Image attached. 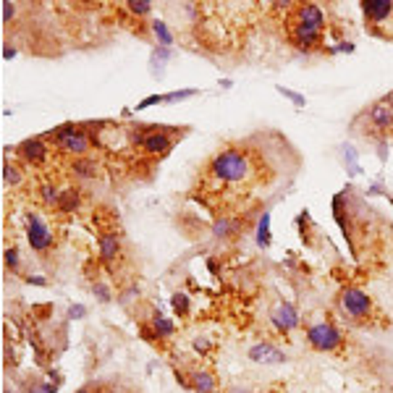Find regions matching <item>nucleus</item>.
Here are the masks:
<instances>
[{
  "label": "nucleus",
  "instance_id": "79ce46f5",
  "mask_svg": "<svg viewBox=\"0 0 393 393\" xmlns=\"http://www.w3.org/2000/svg\"><path fill=\"white\" fill-rule=\"evenodd\" d=\"M77 393H92V391H89V388H79Z\"/></svg>",
  "mask_w": 393,
  "mask_h": 393
},
{
  "label": "nucleus",
  "instance_id": "9d476101",
  "mask_svg": "<svg viewBox=\"0 0 393 393\" xmlns=\"http://www.w3.org/2000/svg\"><path fill=\"white\" fill-rule=\"evenodd\" d=\"M364 118L370 121V126L380 134H388L393 129V102L388 98L372 102L370 110L364 113Z\"/></svg>",
  "mask_w": 393,
  "mask_h": 393
},
{
  "label": "nucleus",
  "instance_id": "dca6fc26",
  "mask_svg": "<svg viewBox=\"0 0 393 393\" xmlns=\"http://www.w3.org/2000/svg\"><path fill=\"white\" fill-rule=\"evenodd\" d=\"M239 233V220L231 218V215H220L215 223H213V236L220 241L231 239V236H236Z\"/></svg>",
  "mask_w": 393,
  "mask_h": 393
},
{
  "label": "nucleus",
  "instance_id": "4c0bfd02",
  "mask_svg": "<svg viewBox=\"0 0 393 393\" xmlns=\"http://www.w3.org/2000/svg\"><path fill=\"white\" fill-rule=\"evenodd\" d=\"M24 281L29 286H47V278H43V275H26Z\"/></svg>",
  "mask_w": 393,
  "mask_h": 393
},
{
  "label": "nucleus",
  "instance_id": "ea45409f",
  "mask_svg": "<svg viewBox=\"0 0 393 393\" xmlns=\"http://www.w3.org/2000/svg\"><path fill=\"white\" fill-rule=\"evenodd\" d=\"M220 87H223V89H231V87H233V82H231V79H220Z\"/></svg>",
  "mask_w": 393,
  "mask_h": 393
},
{
  "label": "nucleus",
  "instance_id": "aec40b11",
  "mask_svg": "<svg viewBox=\"0 0 393 393\" xmlns=\"http://www.w3.org/2000/svg\"><path fill=\"white\" fill-rule=\"evenodd\" d=\"M254 241H257V247H260V249H268V247H270V241H273V236H270V213H268V210H265V213L260 215V220H257Z\"/></svg>",
  "mask_w": 393,
  "mask_h": 393
},
{
  "label": "nucleus",
  "instance_id": "5701e85b",
  "mask_svg": "<svg viewBox=\"0 0 393 393\" xmlns=\"http://www.w3.org/2000/svg\"><path fill=\"white\" fill-rule=\"evenodd\" d=\"M3 181H6V184H8V186H19V184H22V181H24L22 168L6 160V165H3Z\"/></svg>",
  "mask_w": 393,
  "mask_h": 393
},
{
  "label": "nucleus",
  "instance_id": "2eb2a0df",
  "mask_svg": "<svg viewBox=\"0 0 393 393\" xmlns=\"http://www.w3.org/2000/svg\"><path fill=\"white\" fill-rule=\"evenodd\" d=\"M147 323H150V325H153L155 333L160 336V341L174 339V333H176V323H174V320H171V317H165L163 312H153Z\"/></svg>",
  "mask_w": 393,
  "mask_h": 393
},
{
  "label": "nucleus",
  "instance_id": "1a4fd4ad",
  "mask_svg": "<svg viewBox=\"0 0 393 393\" xmlns=\"http://www.w3.org/2000/svg\"><path fill=\"white\" fill-rule=\"evenodd\" d=\"M270 323H273V328L278 333L288 336L291 330H296V328L302 325V317H299V309L291 302H278L270 309Z\"/></svg>",
  "mask_w": 393,
  "mask_h": 393
},
{
  "label": "nucleus",
  "instance_id": "bb28decb",
  "mask_svg": "<svg viewBox=\"0 0 393 393\" xmlns=\"http://www.w3.org/2000/svg\"><path fill=\"white\" fill-rule=\"evenodd\" d=\"M192 349H194L199 357H208L210 351H213V341H210L208 336H194V339H192Z\"/></svg>",
  "mask_w": 393,
  "mask_h": 393
},
{
  "label": "nucleus",
  "instance_id": "20e7f679",
  "mask_svg": "<svg viewBox=\"0 0 393 393\" xmlns=\"http://www.w3.org/2000/svg\"><path fill=\"white\" fill-rule=\"evenodd\" d=\"M50 137H53L55 147L63 155H71L74 160H77V157H87L89 150H92V137H89V131L84 129V126H79V123L58 126Z\"/></svg>",
  "mask_w": 393,
  "mask_h": 393
},
{
  "label": "nucleus",
  "instance_id": "b1692460",
  "mask_svg": "<svg viewBox=\"0 0 393 393\" xmlns=\"http://www.w3.org/2000/svg\"><path fill=\"white\" fill-rule=\"evenodd\" d=\"M126 11L131 16H137V19H142V16H150L153 13V3H147V0H129L126 3Z\"/></svg>",
  "mask_w": 393,
  "mask_h": 393
},
{
  "label": "nucleus",
  "instance_id": "a878e982",
  "mask_svg": "<svg viewBox=\"0 0 393 393\" xmlns=\"http://www.w3.org/2000/svg\"><path fill=\"white\" fill-rule=\"evenodd\" d=\"M3 260H6V268L11 270V273H19L22 270V254L16 247H8V249L3 252Z\"/></svg>",
  "mask_w": 393,
  "mask_h": 393
},
{
  "label": "nucleus",
  "instance_id": "72a5a7b5",
  "mask_svg": "<svg viewBox=\"0 0 393 393\" xmlns=\"http://www.w3.org/2000/svg\"><path fill=\"white\" fill-rule=\"evenodd\" d=\"M357 47H354V43H339V45H330V47H325L328 55H339V53H354Z\"/></svg>",
  "mask_w": 393,
  "mask_h": 393
},
{
  "label": "nucleus",
  "instance_id": "423d86ee",
  "mask_svg": "<svg viewBox=\"0 0 393 393\" xmlns=\"http://www.w3.org/2000/svg\"><path fill=\"white\" fill-rule=\"evenodd\" d=\"M305 339L315 351L333 354V351L341 349V344H344V333H341L339 328L333 325L330 320H315V323H309V325H307Z\"/></svg>",
  "mask_w": 393,
  "mask_h": 393
},
{
  "label": "nucleus",
  "instance_id": "a211bd4d",
  "mask_svg": "<svg viewBox=\"0 0 393 393\" xmlns=\"http://www.w3.org/2000/svg\"><path fill=\"white\" fill-rule=\"evenodd\" d=\"M82 208V186H66L63 194H61V213H77Z\"/></svg>",
  "mask_w": 393,
  "mask_h": 393
},
{
  "label": "nucleus",
  "instance_id": "37998d69",
  "mask_svg": "<svg viewBox=\"0 0 393 393\" xmlns=\"http://www.w3.org/2000/svg\"><path fill=\"white\" fill-rule=\"evenodd\" d=\"M6 393H13V391H6Z\"/></svg>",
  "mask_w": 393,
  "mask_h": 393
},
{
  "label": "nucleus",
  "instance_id": "4be33fe9",
  "mask_svg": "<svg viewBox=\"0 0 393 393\" xmlns=\"http://www.w3.org/2000/svg\"><path fill=\"white\" fill-rule=\"evenodd\" d=\"M171 307H174V312L178 317H186L192 312V296L186 294V291H176V294L171 296Z\"/></svg>",
  "mask_w": 393,
  "mask_h": 393
},
{
  "label": "nucleus",
  "instance_id": "39448f33",
  "mask_svg": "<svg viewBox=\"0 0 393 393\" xmlns=\"http://www.w3.org/2000/svg\"><path fill=\"white\" fill-rule=\"evenodd\" d=\"M131 139L153 157H163L174 150V139L165 126H131Z\"/></svg>",
  "mask_w": 393,
  "mask_h": 393
},
{
  "label": "nucleus",
  "instance_id": "a19ab883",
  "mask_svg": "<svg viewBox=\"0 0 393 393\" xmlns=\"http://www.w3.org/2000/svg\"><path fill=\"white\" fill-rule=\"evenodd\" d=\"M229 393H252L249 388H239V385H236V388H231Z\"/></svg>",
  "mask_w": 393,
  "mask_h": 393
},
{
  "label": "nucleus",
  "instance_id": "f704fd0d",
  "mask_svg": "<svg viewBox=\"0 0 393 393\" xmlns=\"http://www.w3.org/2000/svg\"><path fill=\"white\" fill-rule=\"evenodd\" d=\"M13 16H16V3L6 0V3H3V24H8Z\"/></svg>",
  "mask_w": 393,
  "mask_h": 393
},
{
  "label": "nucleus",
  "instance_id": "6e6552de",
  "mask_svg": "<svg viewBox=\"0 0 393 393\" xmlns=\"http://www.w3.org/2000/svg\"><path fill=\"white\" fill-rule=\"evenodd\" d=\"M26 241H29V247H32L34 252H40V254L53 249L55 233L40 213H26Z\"/></svg>",
  "mask_w": 393,
  "mask_h": 393
},
{
  "label": "nucleus",
  "instance_id": "2f4dec72",
  "mask_svg": "<svg viewBox=\"0 0 393 393\" xmlns=\"http://www.w3.org/2000/svg\"><path fill=\"white\" fill-rule=\"evenodd\" d=\"M168 58H174V47H155L153 50V63H163Z\"/></svg>",
  "mask_w": 393,
  "mask_h": 393
},
{
  "label": "nucleus",
  "instance_id": "cd10ccee",
  "mask_svg": "<svg viewBox=\"0 0 393 393\" xmlns=\"http://www.w3.org/2000/svg\"><path fill=\"white\" fill-rule=\"evenodd\" d=\"M196 89H178V92H168V95H163V102H178V100H189L194 98Z\"/></svg>",
  "mask_w": 393,
  "mask_h": 393
},
{
  "label": "nucleus",
  "instance_id": "473e14b6",
  "mask_svg": "<svg viewBox=\"0 0 393 393\" xmlns=\"http://www.w3.org/2000/svg\"><path fill=\"white\" fill-rule=\"evenodd\" d=\"M278 92H281V95H284V98H288L291 100V102H294L296 108H305V95H299V92H291V89H286V87H278Z\"/></svg>",
  "mask_w": 393,
  "mask_h": 393
},
{
  "label": "nucleus",
  "instance_id": "ddd939ff",
  "mask_svg": "<svg viewBox=\"0 0 393 393\" xmlns=\"http://www.w3.org/2000/svg\"><path fill=\"white\" fill-rule=\"evenodd\" d=\"M98 252H100V262L108 265V268H116V262L121 257V236L116 231H102L98 239Z\"/></svg>",
  "mask_w": 393,
  "mask_h": 393
},
{
  "label": "nucleus",
  "instance_id": "6ab92c4d",
  "mask_svg": "<svg viewBox=\"0 0 393 393\" xmlns=\"http://www.w3.org/2000/svg\"><path fill=\"white\" fill-rule=\"evenodd\" d=\"M150 32H153V37L157 40V47H174V32L168 29V24L163 22V19H153L150 22Z\"/></svg>",
  "mask_w": 393,
  "mask_h": 393
},
{
  "label": "nucleus",
  "instance_id": "393cba45",
  "mask_svg": "<svg viewBox=\"0 0 393 393\" xmlns=\"http://www.w3.org/2000/svg\"><path fill=\"white\" fill-rule=\"evenodd\" d=\"M92 294H95V299H98L100 305H110L113 302V291H110V286L105 281H95L92 284Z\"/></svg>",
  "mask_w": 393,
  "mask_h": 393
},
{
  "label": "nucleus",
  "instance_id": "f8f14e48",
  "mask_svg": "<svg viewBox=\"0 0 393 393\" xmlns=\"http://www.w3.org/2000/svg\"><path fill=\"white\" fill-rule=\"evenodd\" d=\"M247 357H249L254 364H284V362L288 360V357H286V351H281L278 346H273L270 341H260V344L249 346Z\"/></svg>",
  "mask_w": 393,
  "mask_h": 393
},
{
  "label": "nucleus",
  "instance_id": "4468645a",
  "mask_svg": "<svg viewBox=\"0 0 393 393\" xmlns=\"http://www.w3.org/2000/svg\"><path fill=\"white\" fill-rule=\"evenodd\" d=\"M189 380H192V391L194 393L218 391V378H215V372H210V370H194L189 375Z\"/></svg>",
  "mask_w": 393,
  "mask_h": 393
},
{
  "label": "nucleus",
  "instance_id": "c756f323",
  "mask_svg": "<svg viewBox=\"0 0 393 393\" xmlns=\"http://www.w3.org/2000/svg\"><path fill=\"white\" fill-rule=\"evenodd\" d=\"M139 336H142V339L147 341V344H157V341H160V336L155 333L150 323H139Z\"/></svg>",
  "mask_w": 393,
  "mask_h": 393
},
{
  "label": "nucleus",
  "instance_id": "7c9ffc66",
  "mask_svg": "<svg viewBox=\"0 0 393 393\" xmlns=\"http://www.w3.org/2000/svg\"><path fill=\"white\" fill-rule=\"evenodd\" d=\"M66 317H68V320H84V317H87V307L77 302V305H71L66 309Z\"/></svg>",
  "mask_w": 393,
  "mask_h": 393
},
{
  "label": "nucleus",
  "instance_id": "58836bf2",
  "mask_svg": "<svg viewBox=\"0 0 393 393\" xmlns=\"http://www.w3.org/2000/svg\"><path fill=\"white\" fill-rule=\"evenodd\" d=\"M3 58H6V61H11V58H16V47H11V45H6V47H3Z\"/></svg>",
  "mask_w": 393,
  "mask_h": 393
},
{
  "label": "nucleus",
  "instance_id": "0eeeda50",
  "mask_svg": "<svg viewBox=\"0 0 393 393\" xmlns=\"http://www.w3.org/2000/svg\"><path fill=\"white\" fill-rule=\"evenodd\" d=\"M286 34H288V43L294 45L296 50L302 53H325V32L323 29H315V26H307L302 22H294V19H286Z\"/></svg>",
  "mask_w": 393,
  "mask_h": 393
},
{
  "label": "nucleus",
  "instance_id": "e433bc0d",
  "mask_svg": "<svg viewBox=\"0 0 393 393\" xmlns=\"http://www.w3.org/2000/svg\"><path fill=\"white\" fill-rule=\"evenodd\" d=\"M58 388H61V383H55V380H40V388H37V393H58Z\"/></svg>",
  "mask_w": 393,
  "mask_h": 393
},
{
  "label": "nucleus",
  "instance_id": "f257e3e1",
  "mask_svg": "<svg viewBox=\"0 0 393 393\" xmlns=\"http://www.w3.org/2000/svg\"><path fill=\"white\" fill-rule=\"evenodd\" d=\"M208 171L220 184H244L252 176V157L241 147H226L210 157Z\"/></svg>",
  "mask_w": 393,
  "mask_h": 393
},
{
  "label": "nucleus",
  "instance_id": "c9c22d12",
  "mask_svg": "<svg viewBox=\"0 0 393 393\" xmlns=\"http://www.w3.org/2000/svg\"><path fill=\"white\" fill-rule=\"evenodd\" d=\"M163 102V95H150V98H144L142 102H137V110H144L150 108V105H160Z\"/></svg>",
  "mask_w": 393,
  "mask_h": 393
},
{
  "label": "nucleus",
  "instance_id": "f3484780",
  "mask_svg": "<svg viewBox=\"0 0 393 393\" xmlns=\"http://www.w3.org/2000/svg\"><path fill=\"white\" fill-rule=\"evenodd\" d=\"M71 174L77 176V178H82V181H89V178H95V176L100 174V165L92 160V157H77L74 163H71Z\"/></svg>",
  "mask_w": 393,
  "mask_h": 393
},
{
  "label": "nucleus",
  "instance_id": "c85d7f7f",
  "mask_svg": "<svg viewBox=\"0 0 393 393\" xmlns=\"http://www.w3.org/2000/svg\"><path fill=\"white\" fill-rule=\"evenodd\" d=\"M139 294H142V291H139V286H129V288H126V291L118 296V305L129 307L134 299H139Z\"/></svg>",
  "mask_w": 393,
  "mask_h": 393
},
{
  "label": "nucleus",
  "instance_id": "7ed1b4c3",
  "mask_svg": "<svg viewBox=\"0 0 393 393\" xmlns=\"http://www.w3.org/2000/svg\"><path fill=\"white\" fill-rule=\"evenodd\" d=\"M339 309L344 312V317H349L351 323H370L375 315V305H372V296L360 288V286H346L341 288L339 294Z\"/></svg>",
  "mask_w": 393,
  "mask_h": 393
},
{
  "label": "nucleus",
  "instance_id": "412c9836",
  "mask_svg": "<svg viewBox=\"0 0 393 393\" xmlns=\"http://www.w3.org/2000/svg\"><path fill=\"white\" fill-rule=\"evenodd\" d=\"M61 194H63V189L55 184V181H45L40 186V199H43L47 208H58L61 205Z\"/></svg>",
  "mask_w": 393,
  "mask_h": 393
},
{
  "label": "nucleus",
  "instance_id": "f03ea898",
  "mask_svg": "<svg viewBox=\"0 0 393 393\" xmlns=\"http://www.w3.org/2000/svg\"><path fill=\"white\" fill-rule=\"evenodd\" d=\"M362 13L372 37L393 43V0H364Z\"/></svg>",
  "mask_w": 393,
  "mask_h": 393
},
{
  "label": "nucleus",
  "instance_id": "9b49d317",
  "mask_svg": "<svg viewBox=\"0 0 393 393\" xmlns=\"http://www.w3.org/2000/svg\"><path fill=\"white\" fill-rule=\"evenodd\" d=\"M16 153L26 165H43L47 157H50V144L45 142L43 137H32V139H24Z\"/></svg>",
  "mask_w": 393,
  "mask_h": 393
}]
</instances>
